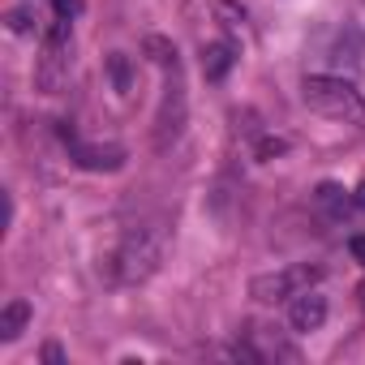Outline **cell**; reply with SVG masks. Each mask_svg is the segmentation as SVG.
Returning <instances> with one entry per match:
<instances>
[{
  "mask_svg": "<svg viewBox=\"0 0 365 365\" xmlns=\"http://www.w3.org/2000/svg\"><path fill=\"white\" fill-rule=\"evenodd\" d=\"M108 78H112V86H116L120 95L133 91V65H129L125 52H112V56H108Z\"/></svg>",
  "mask_w": 365,
  "mask_h": 365,
  "instance_id": "obj_12",
  "label": "cell"
},
{
  "mask_svg": "<svg viewBox=\"0 0 365 365\" xmlns=\"http://www.w3.org/2000/svg\"><path fill=\"white\" fill-rule=\"evenodd\" d=\"M163 73H168V82H163V103H159V116H155V146L176 142L180 129H185V112H190L185 82H180V61H168Z\"/></svg>",
  "mask_w": 365,
  "mask_h": 365,
  "instance_id": "obj_5",
  "label": "cell"
},
{
  "mask_svg": "<svg viewBox=\"0 0 365 365\" xmlns=\"http://www.w3.org/2000/svg\"><path fill=\"white\" fill-rule=\"evenodd\" d=\"M69 69H73V18H52V26L39 39V61H35L39 91L56 95L69 82Z\"/></svg>",
  "mask_w": 365,
  "mask_h": 365,
  "instance_id": "obj_3",
  "label": "cell"
},
{
  "mask_svg": "<svg viewBox=\"0 0 365 365\" xmlns=\"http://www.w3.org/2000/svg\"><path fill=\"white\" fill-rule=\"evenodd\" d=\"M232 65H237V43L232 39H220V43L202 48V73H207V82H224Z\"/></svg>",
  "mask_w": 365,
  "mask_h": 365,
  "instance_id": "obj_9",
  "label": "cell"
},
{
  "mask_svg": "<svg viewBox=\"0 0 365 365\" xmlns=\"http://www.w3.org/2000/svg\"><path fill=\"white\" fill-rule=\"evenodd\" d=\"M284 150H288L284 138H262V142H258V159H275V155H284Z\"/></svg>",
  "mask_w": 365,
  "mask_h": 365,
  "instance_id": "obj_14",
  "label": "cell"
},
{
  "mask_svg": "<svg viewBox=\"0 0 365 365\" xmlns=\"http://www.w3.org/2000/svg\"><path fill=\"white\" fill-rule=\"evenodd\" d=\"M301 99L309 112L327 116V120H339V125H356L365 129V99L352 82L344 78H331V73H309L301 82Z\"/></svg>",
  "mask_w": 365,
  "mask_h": 365,
  "instance_id": "obj_2",
  "label": "cell"
},
{
  "mask_svg": "<svg viewBox=\"0 0 365 365\" xmlns=\"http://www.w3.org/2000/svg\"><path fill=\"white\" fill-rule=\"evenodd\" d=\"M250 361H301V348L297 344H288L279 331H271V327H254L250 335H245V348H241Z\"/></svg>",
  "mask_w": 365,
  "mask_h": 365,
  "instance_id": "obj_7",
  "label": "cell"
},
{
  "mask_svg": "<svg viewBox=\"0 0 365 365\" xmlns=\"http://www.w3.org/2000/svg\"><path fill=\"white\" fill-rule=\"evenodd\" d=\"M61 138H65V146H69V159H73L78 168H86V172H116V168L125 163V150H120V146H91V142H78L73 129H61Z\"/></svg>",
  "mask_w": 365,
  "mask_h": 365,
  "instance_id": "obj_6",
  "label": "cell"
},
{
  "mask_svg": "<svg viewBox=\"0 0 365 365\" xmlns=\"http://www.w3.org/2000/svg\"><path fill=\"white\" fill-rule=\"evenodd\" d=\"M163 245H168V237H163L159 224H129L116 237V245L108 250V258H103L108 279L120 284V288L146 284L159 271V262H163Z\"/></svg>",
  "mask_w": 365,
  "mask_h": 365,
  "instance_id": "obj_1",
  "label": "cell"
},
{
  "mask_svg": "<svg viewBox=\"0 0 365 365\" xmlns=\"http://www.w3.org/2000/svg\"><path fill=\"white\" fill-rule=\"evenodd\" d=\"M43 361H52V365H61V361H65V352H61V344H48V348H43Z\"/></svg>",
  "mask_w": 365,
  "mask_h": 365,
  "instance_id": "obj_18",
  "label": "cell"
},
{
  "mask_svg": "<svg viewBox=\"0 0 365 365\" xmlns=\"http://www.w3.org/2000/svg\"><path fill=\"white\" fill-rule=\"evenodd\" d=\"M318 202H322V211L335 215V220H348V215L356 211V198H352L344 185H335V180H322V185H318Z\"/></svg>",
  "mask_w": 365,
  "mask_h": 365,
  "instance_id": "obj_10",
  "label": "cell"
},
{
  "mask_svg": "<svg viewBox=\"0 0 365 365\" xmlns=\"http://www.w3.org/2000/svg\"><path fill=\"white\" fill-rule=\"evenodd\" d=\"M211 14H215V18H224L220 26L228 31V39H232V35H237V31L245 26V9H237L232 0H215V5H211Z\"/></svg>",
  "mask_w": 365,
  "mask_h": 365,
  "instance_id": "obj_13",
  "label": "cell"
},
{
  "mask_svg": "<svg viewBox=\"0 0 365 365\" xmlns=\"http://www.w3.org/2000/svg\"><path fill=\"white\" fill-rule=\"evenodd\" d=\"M56 5V18H78L82 14V0H52Z\"/></svg>",
  "mask_w": 365,
  "mask_h": 365,
  "instance_id": "obj_15",
  "label": "cell"
},
{
  "mask_svg": "<svg viewBox=\"0 0 365 365\" xmlns=\"http://www.w3.org/2000/svg\"><path fill=\"white\" fill-rule=\"evenodd\" d=\"M322 322H327V297H322L318 288H305V292H297V297L288 301V327H292L297 335L322 331Z\"/></svg>",
  "mask_w": 365,
  "mask_h": 365,
  "instance_id": "obj_8",
  "label": "cell"
},
{
  "mask_svg": "<svg viewBox=\"0 0 365 365\" xmlns=\"http://www.w3.org/2000/svg\"><path fill=\"white\" fill-rule=\"evenodd\" d=\"M352 198H356V211H361V215H365V180H361V185H356V190H352Z\"/></svg>",
  "mask_w": 365,
  "mask_h": 365,
  "instance_id": "obj_19",
  "label": "cell"
},
{
  "mask_svg": "<svg viewBox=\"0 0 365 365\" xmlns=\"http://www.w3.org/2000/svg\"><path fill=\"white\" fill-rule=\"evenodd\" d=\"M356 301H361V309H365V279L356 284Z\"/></svg>",
  "mask_w": 365,
  "mask_h": 365,
  "instance_id": "obj_20",
  "label": "cell"
},
{
  "mask_svg": "<svg viewBox=\"0 0 365 365\" xmlns=\"http://www.w3.org/2000/svg\"><path fill=\"white\" fill-rule=\"evenodd\" d=\"M318 279H322V267L318 262H297V267H279V271L254 275L250 279V297L258 305H279V301H292L305 288H318Z\"/></svg>",
  "mask_w": 365,
  "mask_h": 365,
  "instance_id": "obj_4",
  "label": "cell"
},
{
  "mask_svg": "<svg viewBox=\"0 0 365 365\" xmlns=\"http://www.w3.org/2000/svg\"><path fill=\"white\" fill-rule=\"evenodd\" d=\"M31 18H35L31 9H14V14H9V26H14V31H31Z\"/></svg>",
  "mask_w": 365,
  "mask_h": 365,
  "instance_id": "obj_16",
  "label": "cell"
},
{
  "mask_svg": "<svg viewBox=\"0 0 365 365\" xmlns=\"http://www.w3.org/2000/svg\"><path fill=\"white\" fill-rule=\"evenodd\" d=\"M31 301H22V297H14L5 309H0V339H18L22 331H26V322H31Z\"/></svg>",
  "mask_w": 365,
  "mask_h": 365,
  "instance_id": "obj_11",
  "label": "cell"
},
{
  "mask_svg": "<svg viewBox=\"0 0 365 365\" xmlns=\"http://www.w3.org/2000/svg\"><path fill=\"white\" fill-rule=\"evenodd\" d=\"M348 250H352V258L365 267V237H352V241H348Z\"/></svg>",
  "mask_w": 365,
  "mask_h": 365,
  "instance_id": "obj_17",
  "label": "cell"
}]
</instances>
